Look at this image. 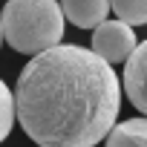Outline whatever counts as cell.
Wrapping results in <instances>:
<instances>
[{"mask_svg": "<svg viewBox=\"0 0 147 147\" xmlns=\"http://www.w3.org/2000/svg\"><path fill=\"white\" fill-rule=\"evenodd\" d=\"M12 95L15 115L38 147H95L121 110V81L113 66L75 43L35 55Z\"/></svg>", "mask_w": 147, "mask_h": 147, "instance_id": "cell-1", "label": "cell"}, {"mask_svg": "<svg viewBox=\"0 0 147 147\" xmlns=\"http://www.w3.org/2000/svg\"><path fill=\"white\" fill-rule=\"evenodd\" d=\"M66 29L58 0H6L0 35L20 55H40L61 43Z\"/></svg>", "mask_w": 147, "mask_h": 147, "instance_id": "cell-2", "label": "cell"}, {"mask_svg": "<svg viewBox=\"0 0 147 147\" xmlns=\"http://www.w3.org/2000/svg\"><path fill=\"white\" fill-rule=\"evenodd\" d=\"M136 43L138 40H136L133 26H127L121 20H104L92 32V52L101 61H107L110 66L113 63H124L130 58V52L136 49Z\"/></svg>", "mask_w": 147, "mask_h": 147, "instance_id": "cell-3", "label": "cell"}, {"mask_svg": "<svg viewBox=\"0 0 147 147\" xmlns=\"http://www.w3.org/2000/svg\"><path fill=\"white\" fill-rule=\"evenodd\" d=\"M124 92L130 95V104L147 115V40L136 43L130 58L124 61Z\"/></svg>", "mask_w": 147, "mask_h": 147, "instance_id": "cell-4", "label": "cell"}, {"mask_svg": "<svg viewBox=\"0 0 147 147\" xmlns=\"http://www.w3.org/2000/svg\"><path fill=\"white\" fill-rule=\"evenodd\" d=\"M61 12L63 20H69L78 29H95L98 23L107 20L110 12V0H61Z\"/></svg>", "mask_w": 147, "mask_h": 147, "instance_id": "cell-5", "label": "cell"}, {"mask_svg": "<svg viewBox=\"0 0 147 147\" xmlns=\"http://www.w3.org/2000/svg\"><path fill=\"white\" fill-rule=\"evenodd\" d=\"M104 138V147H147V118H127L121 124H113Z\"/></svg>", "mask_w": 147, "mask_h": 147, "instance_id": "cell-6", "label": "cell"}, {"mask_svg": "<svg viewBox=\"0 0 147 147\" xmlns=\"http://www.w3.org/2000/svg\"><path fill=\"white\" fill-rule=\"evenodd\" d=\"M110 12L118 15L127 26H144L147 23V0H110Z\"/></svg>", "mask_w": 147, "mask_h": 147, "instance_id": "cell-7", "label": "cell"}, {"mask_svg": "<svg viewBox=\"0 0 147 147\" xmlns=\"http://www.w3.org/2000/svg\"><path fill=\"white\" fill-rule=\"evenodd\" d=\"M12 124H15V95H12L9 84L0 78V144L12 133Z\"/></svg>", "mask_w": 147, "mask_h": 147, "instance_id": "cell-8", "label": "cell"}, {"mask_svg": "<svg viewBox=\"0 0 147 147\" xmlns=\"http://www.w3.org/2000/svg\"><path fill=\"white\" fill-rule=\"evenodd\" d=\"M0 46H3V35H0Z\"/></svg>", "mask_w": 147, "mask_h": 147, "instance_id": "cell-9", "label": "cell"}]
</instances>
